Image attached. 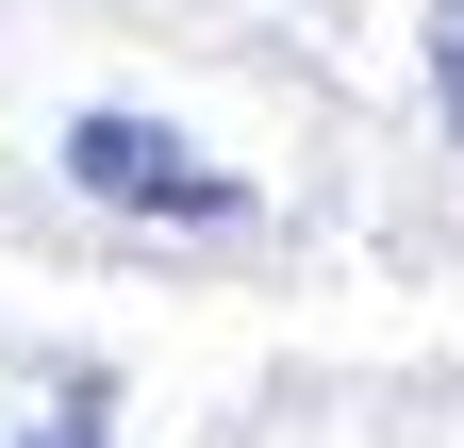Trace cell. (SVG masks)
Here are the masks:
<instances>
[{
    "label": "cell",
    "instance_id": "cell-1",
    "mask_svg": "<svg viewBox=\"0 0 464 448\" xmlns=\"http://www.w3.org/2000/svg\"><path fill=\"white\" fill-rule=\"evenodd\" d=\"M67 183L83 200H116V216H183V233H232V216H249V183H232V166H199L166 117H67Z\"/></svg>",
    "mask_w": 464,
    "mask_h": 448
},
{
    "label": "cell",
    "instance_id": "cell-2",
    "mask_svg": "<svg viewBox=\"0 0 464 448\" xmlns=\"http://www.w3.org/2000/svg\"><path fill=\"white\" fill-rule=\"evenodd\" d=\"M0 448H116V382H100V365H67V382L34 399V432H0Z\"/></svg>",
    "mask_w": 464,
    "mask_h": 448
},
{
    "label": "cell",
    "instance_id": "cell-3",
    "mask_svg": "<svg viewBox=\"0 0 464 448\" xmlns=\"http://www.w3.org/2000/svg\"><path fill=\"white\" fill-rule=\"evenodd\" d=\"M431 117L464 133V0H431Z\"/></svg>",
    "mask_w": 464,
    "mask_h": 448
}]
</instances>
